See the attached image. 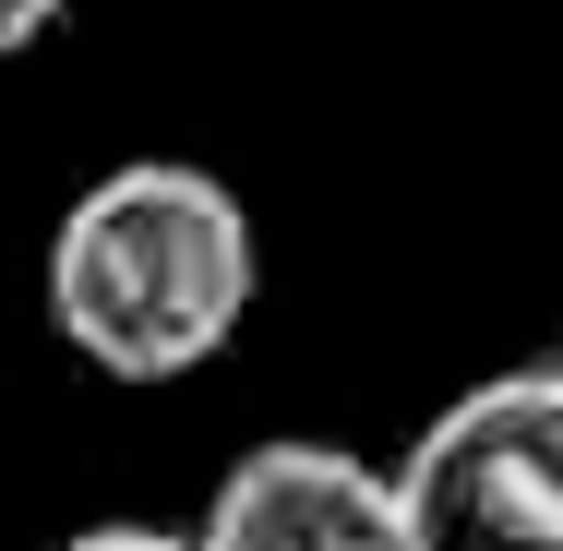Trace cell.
Here are the masks:
<instances>
[{"mask_svg":"<svg viewBox=\"0 0 563 551\" xmlns=\"http://www.w3.org/2000/svg\"><path fill=\"white\" fill-rule=\"evenodd\" d=\"M60 12H73V0H0V60H12V48H36Z\"/></svg>","mask_w":563,"mask_h":551,"instance_id":"4","label":"cell"},{"mask_svg":"<svg viewBox=\"0 0 563 551\" xmlns=\"http://www.w3.org/2000/svg\"><path fill=\"white\" fill-rule=\"evenodd\" d=\"M192 551H408V516H396V467H360L347 443H252L217 480Z\"/></svg>","mask_w":563,"mask_h":551,"instance_id":"3","label":"cell"},{"mask_svg":"<svg viewBox=\"0 0 563 551\" xmlns=\"http://www.w3.org/2000/svg\"><path fill=\"white\" fill-rule=\"evenodd\" d=\"M240 312H252V217L228 180L180 156H132L85 180L73 217L48 228V324L109 384L205 372L240 335Z\"/></svg>","mask_w":563,"mask_h":551,"instance_id":"1","label":"cell"},{"mask_svg":"<svg viewBox=\"0 0 563 551\" xmlns=\"http://www.w3.org/2000/svg\"><path fill=\"white\" fill-rule=\"evenodd\" d=\"M60 551H192V540H180V528H132V516H120V528H85V540H60Z\"/></svg>","mask_w":563,"mask_h":551,"instance_id":"5","label":"cell"},{"mask_svg":"<svg viewBox=\"0 0 563 551\" xmlns=\"http://www.w3.org/2000/svg\"><path fill=\"white\" fill-rule=\"evenodd\" d=\"M408 551H563V384L492 372L396 455Z\"/></svg>","mask_w":563,"mask_h":551,"instance_id":"2","label":"cell"},{"mask_svg":"<svg viewBox=\"0 0 563 551\" xmlns=\"http://www.w3.org/2000/svg\"><path fill=\"white\" fill-rule=\"evenodd\" d=\"M528 372H552V384H563V324H552V348H540V360H528Z\"/></svg>","mask_w":563,"mask_h":551,"instance_id":"6","label":"cell"}]
</instances>
